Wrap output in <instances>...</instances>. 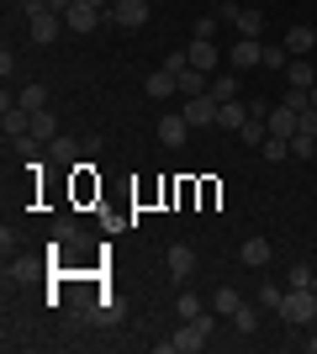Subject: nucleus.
<instances>
[{"mask_svg": "<svg viewBox=\"0 0 317 354\" xmlns=\"http://www.w3.org/2000/svg\"><path fill=\"white\" fill-rule=\"evenodd\" d=\"M211 328H217V312H206V317H185V323H180V333L159 344V354H196V349H206Z\"/></svg>", "mask_w": 317, "mask_h": 354, "instance_id": "1", "label": "nucleus"}, {"mask_svg": "<svg viewBox=\"0 0 317 354\" xmlns=\"http://www.w3.org/2000/svg\"><path fill=\"white\" fill-rule=\"evenodd\" d=\"M280 323H291V328H307V323H317V286H286V307L275 312Z\"/></svg>", "mask_w": 317, "mask_h": 354, "instance_id": "2", "label": "nucleus"}, {"mask_svg": "<svg viewBox=\"0 0 317 354\" xmlns=\"http://www.w3.org/2000/svg\"><path fill=\"white\" fill-rule=\"evenodd\" d=\"M21 11H27V32H32V43H53V37L64 32V16H59V11H48V0H27Z\"/></svg>", "mask_w": 317, "mask_h": 354, "instance_id": "3", "label": "nucleus"}, {"mask_svg": "<svg viewBox=\"0 0 317 354\" xmlns=\"http://www.w3.org/2000/svg\"><path fill=\"white\" fill-rule=\"evenodd\" d=\"M101 21H106V6H101V0H75V6L64 11V27H69V32H95Z\"/></svg>", "mask_w": 317, "mask_h": 354, "instance_id": "4", "label": "nucleus"}, {"mask_svg": "<svg viewBox=\"0 0 317 354\" xmlns=\"http://www.w3.org/2000/svg\"><path fill=\"white\" fill-rule=\"evenodd\" d=\"M222 21H233V27H238V37H259V32H265V16L259 11H249V6H233V0H222Z\"/></svg>", "mask_w": 317, "mask_h": 354, "instance_id": "5", "label": "nucleus"}, {"mask_svg": "<svg viewBox=\"0 0 317 354\" xmlns=\"http://www.w3.org/2000/svg\"><path fill=\"white\" fill-rule=\"evenodd\" d=\"M227 64H233V74L259 69V64H265V43H259V37H238V43L227 48Z\"/></svg>", "mask_w": 317, "mask_h": 354, "instance_id": "6", "label": "nucleus"}, {"mask_svg": "<svg viewBox=\"0 0 317 354\" xmlns=\"http://www.w3.org/2000/svg\"><path fill=\"white\" fill-rule=\"evenodd\" d=\"M106 21H117V27H143V21H148V0H111V6H106Z\"/></svg>", "mask_w": 317, "mask_h": 354, "instance_id": "7", "label": "nucleus"}, {"mask_svg": "<svg viewBox=\"0 0 317 354\" xmlns=\"http://www.w3.org/2000/svg\"><path fill=\"white\" fill-rule=\"evenodd\" d=\"M265 127H270V138H296L302 133V117H296V111H291V106H270V111H265Z\"/></svg>", "mask_w": 317, "mask_h": 354, "instance_id": "8", "label": "nucleus"}, {"mask_svg": "<svg viewBox=\"0 0 317 354\" xmlns=\"http://www.w3.org/2000/svg\"><path fill=\"white\" fill-rule=\"evenodd\" d=\"M153 127H159V143H164V148H180L185 138H191V122H185V111H169V117H159Z\"/></svg>", "mask_w": 317, "mask_h": 354, "instance_id": "9", "label": "nucleus"}, {"mask_svg": "<svg viewBox=\"0 0 317 354\" xmlns=\"http://www.w3.org/2000/svg\"><path fill=\"white\" fill-rule=\"evenodd\" d=\"M180 111H185L191 127H217V101H211V90H206V95H191Z\"/></svg>", "mask_w": 317, "mask_h": 354, "instance_id": "10", "label": "nucleus"}, {"mask_svg": "<svg viewBox=\"0 0 317 354\" xmlns=\"http://www.w3.org/2000/svg\"><path fill=\"white\" fill-rule=\"evenodd\" d=\"M143 90H148L153 101H169V95H180V74H169L164 64H159V69H153L148 80H143Z\"/></svg>", "mask_w": 317, "mask_h": 354, "instance_id": "11", "label": "nucleus"}, {"mask_svg": "<svg viewBox=\"0 0 317 354\" xmlns=\"http://www.w3.org/2000/svg\"><path fill=\"white\" fill-rule=\"evenodd\" d=\"M185 59H191V69H217V43H206V37H191L185 43Z\"/></svg>", "mask_w": 317, "mask_h": 354, "instance_id": "12", "label": "nucleus"}, {"mask_svg": "<svg viewBox=\"0 0 317 354\" xmlns=\"http://www.w3.org/2000/svg\"><path fill=\"white\" fill-rule=\"evenodd\" d=\"M249 117H254V106H243V101H222L217 106V127H227V133H238Z\"/></svg>", "mask_w": 317, "mask_h": 354, "instance_id": "13", "label": "nucleus"}, {"mask_svg": "<svg viewBox=\"0 0 317 354\" xmlns=\"http://www.w3.org/2000/svg\"><path fill=\"white\" fill-rule=\"evenodd\" d=\"M312 48H317V27H291L286 32V53L291 59H307Z\"/></svg>", "mask_w": 317, "mask_h": 354, "instance_id": "14", "label": "nucleus"}, {"mask_svg": "<svg viewBox=\"0 0 317 354\" xmlns=\"http://www.w3.org/2000/svg\"><path fill=\"white\" fill-rule=\"evenodd\" d=\"M238 265H249V270H265V265H270V243H265V238H243Z\"/></svg>", "mask_w": 317, "mask_h": 354, "instance_id": "15", "label": "nucleus"}, {"mask_svg": "<svg viewBox=\"0 0 317 354\" xmlns=\"http://www.w3.org/2000/svg\"><path fill=\"white\" fill-rule=\"evenodd\" d=\"M243 301H249V296H243V291H233V286H217V291H211V312H217V317H233V312H238Z\"/></svg>", "mask_w": 317, "mask_h": 354, "instance_id": "16", "label": "nucleus"}, {"mask_svg": "<svg viewBox=\"0 0 317 354\" xmlns=\"http://www.w3.org/2000/svg\"><path fill=\"white\" fill-rule=\"evenodd\" d=\"M206 90H211V74H206V69H180V101L206 95Z\"/></svg>", "mask_w": 317, "mask_h": 354, "instance_id": "17", "label": "nucleus"}, {"mask_svg": "<svg viewBox=\"0 0 317 354\" xmlns=\"http://www.w3.org/2000/svg\"><path fill=\"white\" fill-rule=\"evenodd\" d=\"M191 270H196V249H191V243H175V249H169V275L185 281Z\"/></svg>", "mask_w": 317, "mask_h": 354, "instance_id": "18", "label": "nucleus"}, {"mask_svg": "<svg viewBox=\"0 0 317 354\" xmlns=\"http://www.w3.org/2000/svg\"><path fill=\"white\" fill-rule=\"evenodd\" d=\"M259 312H265V307H259V301H243V307L233 312L227 323H233V328H238V333H243V339H249V333H259Z\"/></svg>", "mask_w": 317, "mask_h": 354, "instance_id": "19", "label": "nucleus"}, {"mask_svg": "<svg viewBox=\"0 0 317 354\" xmlns=\"http://www.w3.org/2000/svg\"><path fill=\"white\" fill-rule=\"evenodd\" d=\"M286 85H302V90H312V85H317V64H307V59H291V64H286Z\"/></svg>", "mask_w": 317, "mask_h": 354, "instance_id": "20", "label": "nucleus"}, {"mask_svg": "<svg viewBox=\"0 0 317 354\" xmlns=\"http://www.w3.org/2000/svg\"><path fill=\"white\" fill-rule=\"evenodd\" d=\"M254 301H259L265 312H280V307H286V286H259Z\"/></svg>", "mask_w": 317, "mask_h": 354, "instance_id": "21", "label": "nucleus"}, {"mask_svg": "<svg viewBox=\"0 0 317 354\" xmlns=\"http://www.w3.org/2000/svg\"><path fill=\"white\" fill-rule=\"evenodd\" d=\"M286 64H291L286 43H265V64H259V69H275V74H286Z\"/></svg>", "mask_w": 317, "mask_h": 354, "instance_id": "22", "label": "nucleus"}, {"mask_svg": "<svg viewBox=\"0 0 317 354\" xmlns=\"http://www.w3.org/2000/svg\"><path fill=\"white\" fill-rule=\"evenodd\" d=\"M238 138H243V143H249V148H259V143H265V138H270V127H265V117H249V122H243V127H238Z\"/></svg>", "mask_w": 317, "mask_h": 354, "instance_id": "23", "label": "nucleus"}, {"mask_svg": "<svg viewBox=\"0 0 317 354\" xmlns=\"http://www.w3.org/2000/svg\"><path fill=\"white\" fill-rule=\"evenodd\" d=\"M211 101H238V74H222V80H211Z\"/></svg>", "mask_w": 317, "mask_h": 354, "instance_id": "24", "label": "nucleus"}, {"mask_svg": "<svg viewBox=\"0 0 317 354\" xmlns=\"http://www.w3.org/2000/svg\"><path fill=\"white\" fill-rule=\"evenodd\" d=\"M16 106H27V111H43V106H48V90H43V85H21Z\"/></svg>", "mask_w": 317, "mask_h": 354, "instance_id": "25", "label": "nucleus"}, {"mask_svg": "<svg viewBox=\"0 0 317 354\" xmlns=\"http://www.w3.org/2000/svg\"><path fill=\"white\" fill-rule=\"evenodd\" d=\"M280 106H291V111L302 117L307 106H312V90H302V85H286V101H280Z\"/></svg>", "mask_w": 317, "mask_h": 354, "instance_id": "26", "label": "nucleus"}, {"mask_svg": "<svg viewBox=\"0 0 317 354\" xmlns=\"http://www.w3.org/2000/svg\"><path fill=\"white\" fill-rule=\"evenodd\" d=\"M185 317H206V301H201L196 291H180V323Z\"/></svg>", "mask_w": 317, "mask_h": 354, "instance_id": "27", "label": "nucleus"}, {"mask_svg": "<svg viewBox=\"0 0 317 354\" xmlns=\"http://www.w3.org/2000/svg\"><path fill=\"white\" fill-rule=\"evenodd\" d=\"M286 286H317V270L307 265V259H296V265H291V275H286Z\"/></svg>", "mask_w": 317, "mask_h": 354, "instance_id": "28", "label": "nucleus"}, {"mask_svg": "<svg viewBox=\"0 0 317 354\" xmlns=\"http://www.w3.org/2000/svg\"><path fill=\"white\" fill-rule=\"evenodd\" d=\"M53 127H59V122H53V111H32V138H53Z\"/></svg>", "mask_w": 317, "mask_h": 354, "instance_id": "29", "label": "nucleus"}, {"mask_svg": "<svg viewBox=\"0 0 317 354\" xmlns=\"http://www.w3.org/2000/svg\"><path fill=\"white\" fill-rule=\"evenodd\" d=\"M291 153H302V159H312V153H317V138H312V133H296V138H291Z\"/></svg>", "mask_w": 317, "mask_h": 354, "instance_id": "30", "label": "nucleus"}, {"mask_svg": "<svg viewBox=\"0 0 317 354\" xmlns=\"http://www.w3.org/2000/svg\"><path fill=\"white\" fill-rule=\"evenodd\" d=\"M259 148H265V159H286V153H291V143H286V138H265Z\"/></svg>", "mask_w": 317, "mask_h": 354, "instance_id": "31", "label": "nucleus"}, {"mask_svg": "<svg viewBox=\"0 0 317 354\" xmlns=\"http://www.w3.org/2000/svg\"><path fill=\"white\" fill-rule=\"evenodd\" d=\"M191 37H206V43H211V37H217V16H201L196 27H191Z\"/></svg>", "mask_w": 317, "mask_h": 354, "instance_id": "32", "label": "nucleus"}, {"mask_svg": "<svg viewBox=\"0 0 317 354\" xmlns=\"http://www.w3.org/2000/svg\"><path fill=\"white\" fill-rule=\"evenodd\" d=\"M164 69H169V74H180V69H191V59H185L180 48H175V53H169V59H164Z\"/></svg>", "mask_w": 317, "mask_h": 354, "instance_id": "33", "label": "nucleus"}, {"mask_svg": "<svg viewBox=\"0 0 317 354\" xmlns=\"http://www.w3.org/2000/svg\"><path fill=\"white\" fill-rule=\"evenodd\" d=\"M302 133L317 138V106H307V111H302Z\"/></svg>", "mask_w": 317, "mask_h": 354, "instance_id": "34", "label": "nucleus"}, {"mask_svg": "<svg viewBox=\"0 0 317 354\" xmlns=\"http://www.w3.org/2000/svg\"><path fill=\"white\" fill-rule=\"evenodd\" d=\"M69 6H75V0H48V11H59V16L69 11Z\"/></svg>", "mask_w": 317, "mask_h": 354, "instance_id": "35", "label": "nucleus"}, {"mask_svg": "<svg viewBox=\"0 0 317 354\" xmlns=\"http://www.w3.org/2000/svg\"><path fill=\"white\" fill-rule=\"evenodd\" d=\"M312 106H317V85H312Z\"/></svg>", "mask_w": 317, "mask_h": 354, "instance_id": "36", "label": "nucleus"}]
</instances>
